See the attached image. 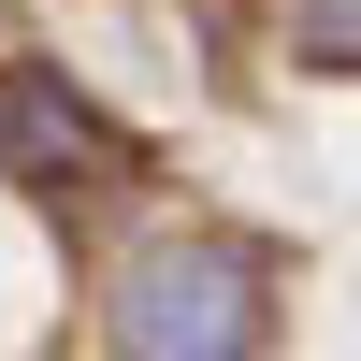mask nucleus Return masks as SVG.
<instances>
[{
    "label": "nucleus",
    "instance_id": "f257e3e1",
    "mask_svg": "<svg viewBox=\"0 0 361 361\" xmlns=\"http://www.w3.org/2000/svg\"><path fill=\"white\" fill-rule=\"evenodd\" d=\"M102 347L116 361H260L275 347V260L246 231H159L116 260Z\"/></svg>",
    "mask_w": 361,
    "mask_h": 361
},
{
    "label": "nucleus",
    "instance_id": "f03ea898",
    "mask_svg": "<svg viewBox=\"0 0 361 361\" xmlns=\"http://www.w3.org/2000/svg\"><path fill=\"white\" fill-rule=\"evenodd\" d=\"M0 159H15L29 188H87V173H130V145H116V116L87 102L58 58H15V73H0Z\"/></svg>",
    "mask_w": 361,
    "mask_h": 361
}]
</instances>
